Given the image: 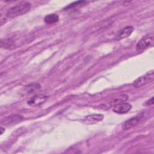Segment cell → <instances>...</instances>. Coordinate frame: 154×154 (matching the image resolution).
I'll use <instances>...</instances> for the list:
<instances>
[{"mask_svg": "<svg viewBox=\"0 0 154 154\" xmlns=\"http://www.w3.org/2000/svg\"><path fill=\"white\" fill-rule=\"evenodd\" d=\"M134 28L132 26H128L125 28H123L117 32L116 38L117 40L129 37L132 34Z\"/></svg>", "mask_w": 154, "mask_h": 154, "instance_id": "ba28073f", "label": "cell"}, {"mask_svg": "<svg viewBox=\"0 0 154 154\" xmlns=\"http://www.w3.org/2000/svg\"><path fill=\"white\" fill-rule=\"evenodd\" d=\"M83 2H85V1H76V2H73V3L70 4H69L68 6H67V7H66V8H70L73 7H75V6L77 5H79V4H81V3H82V4Z\"/></svg>", "mask_w": 154, "mask_h": 154, "instance_id": "4fadbf2b", "label": "cell"}, {"mask_svg": "<svg viewBox=\"0 0 154 154\" xmlns=\"http://www.w3.org/2000/svg\"><path fill=\"white\" fill-rule=\"evenodd\" d=\"M128 96L126 94H123V95H121L120 96H119L118 97L116 98L114 100H113V103L114 105H116V104H118V103H122V102H125L127 99H128Z\"/></svg>", "mask_w": 154, "mask_h": 154, "instance_id": "7c38bea8", "label": "cell"}, {"mask_svg": "<svg viewBox=\"0 0 154 154\" xmlns=\"http://www.w3.org/2000/svg\"><path fill=\"white\" fill-rule=\"evenodd\" d=\"M31 4L29 2L23 1L10 8L7 13L6 16L9 18H14L17 16L23 15L29 11Z\"/></svg>", "mask_w": 154, "mask_h": 154, "instance_id": "6da1fadb", "label": "cell"}, {"mask_svg": "<svg viewBox=\"0 0 154 154\" xmlns=\"http://www.w3.org/2000/svg\"><path fill=\"white\" fill-rule=\"evenodd\" d=\"M103 119V116L100 114H94L91 115H88L86 116L83 120L84 123L87 125H93L96 124Z\"/></svg>", "mask_w": 154, "mask_h": 154, "instance_id": "8992f818", "label": "cell"}, {"mask_svg": "<svg viewBox=\"0 0 154 154\" xmlns=\"http://www.w3.org/2000/svg\"><path fill=\"white\" fill-rule=\"evenodd\" d=\"M154 43V37L153 34H148L142 37L136 45V50L141 51L148 47L152 46Z\"/></svg>", "mask_w": 154, "mask_h": 154, "instance_id": "7a4b0ae2", "label": "cell"}, {"mask_svg": "<svg viewBox=\"0 0 154 154\" xmlns=\"http://www.w3.org/2000/svg\"><path fill=\"white\" fill-rule=\"evenodd\" d=\"M146 104L147 105H153V97H151V99L150 100H147V102H146Z\"/></svg>", "mask_w": 154, "mask_h": 154, "instance_id": "5bb4252c", "label": "cell"}, {"mask_svg": "<svg viewBox=\"0 0 154 154\" xmlns=\"http://www.w3.org/2000/svg\"><path fill=\"white\" fill-rule=\"evenodd\" d=\"M59 17L57 14H54V13H51L47 14L45 18H44V21L47 24H53L58 21Z\"/></svg>", "mask_w": 154, "mask_h": 154, "instance_id": "30bf717a", "label": "cell"}, {"mask_svg": "<svg viewBox=\"0 0 154 154\" xmlns=\"http://www.w3.org/2000/svg\"><path fill=\"white\" fill-rule=\"evenodd\" d=\"M40 88V85L37 83L31 84L25 86L23 90V93L24 94H28L31 93H33L39 90Z\"/></svg>", "mask_w": 154, "mask_h": 154, "instance_id": "9c48e42d", "label": "cell"}, {"mask_svg": "<svg viewBox=\"0 0 154 154\" xmlns=\"http://www.w3.org/2000/svg\"><path fill=\"white\" fill-rule=\"evenodd\" d=\"M154 78L153 75V70H152L150 72H148L145 75L141 76L140 77L138 78L136 80L134 81L133 82V85L135 87H140L150 81H152Z\"/></svg>", "mask_w": 154, "mask_h": 154, "instance_id": "3957f363", "label": "cell"}, {"mask_svg": "<svg viewBox=\"0 0 154 154\" xmlns=\"http://www.w3.org/2000/svg\"><path fill=\"white\" fill-rule=\"evenodd\" d=\"M140 117L139 116H135L131 117L127 120L125 121L122 124V128L124 130H129L135 126L140 122Z\"/></svg>", "mask_w": 154, "mask_h": 154, "instance_id": "52a82bcc", "label": "cell"}, {"mask_svg": "<svg viewBox=\"0 0 154 154\" xmlns=\"http://www.w3.org/2000/svg\"><path fill=\"white\" fill-rule=\"evenodd\" d=\"M48 96L45 94H37L31 97L28 101V104L32 106H40L46 102Z\"/></svg>", "mask_w": 154, "mask_h": 154, "instance_id": "277c9868", "label": "cell"}, {"mask_svg": "<svg viewBox=\"0 0 154 154\" xmlns=\"http://www.w3.org/2000/svg\"><path fill=\"white\" fill-rule=\"evenodd\" d=\"M4 131H5V128H4L2 127H1V135H2L3 134Z\"/></svg>", "mask_w": 154, "mask_h": 154, "instance_id": "9a60e30c", "label": "cell"}, {"mask_svg": "<svg viewBox=\"0 0 154 154\" xmlns=\"http://www.w3.org/2000/svg\"><path fill=\"white\" fill-rule=\"evenodd\" d=\"M131 108L132 106L130 103L124 102L115 105L113 108V111L117 114H125L128 112Z\"/></svg>", "mask_w": 154, "mask_h": 154, "instance_id": "5b68a950", "label": "cell"}, {"mask_svg": "<svg viewBox=\"0 0 154 154\" xmlns=\"http://www.w3.org/2000/svg\"><path fill=\"white\" fill-rule=\"evenodd\" d=\"M22 119V117L18 115H14V116H11L8 117L5 120H2V123H7V124H10V123H16L20 121Z\"/></svg>", "mask_w": 154, "mask_h": 154, "instance_id": "8fae6325", "label": "cell"}]
</instances>
